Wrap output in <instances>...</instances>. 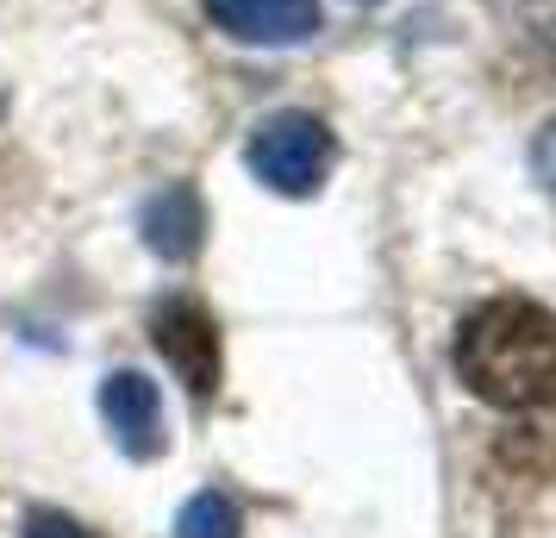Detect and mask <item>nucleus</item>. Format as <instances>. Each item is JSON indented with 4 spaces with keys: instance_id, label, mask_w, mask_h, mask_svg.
<instances>
[{
    "instance_id": "nucleus-1",
    "label": "nucleus",
    "mask_w": 556,
    "mask_h": 538,
    "mask_svg": "<svg viewBox=\"0 0 556 538\" xmlns=\"http://www.w3.org/2000/svg\"><path fill=\"white\" fill-rule=\"evenodd\" d=\"M456 376L501 413L556 408V313L526 295L481 301L456 326Z\"/></svg>"
},
{
    "instance_id": "nucleus-2",
    "label": "nucleus",
    "mask_w": 556,
    "mask_h": 538,
    "mask_svg": "<svg viewBox=\"0 0 556 538\" xmlns=\"http://www.w3.org/2000/svg\"><path fill=\"white\" fill-rule=\"evenodd\" d=\"M251 176L263 188H276V195H319L331 176V163H338V145H331L326 120H313V113H276V120H263L251 132Z\"/></svg>"
},
{
    "instance_id": "nucleus-3",
    "label": "nucleus",
    "mask_w": 556,
    "mask_h": 538,
    "mask_svg": "<svg viewBox=\"0 0 556 538\" xmlns=\"http://www.w3.org/2000/svg\"><path fill=\"white\" fill-rule=\"evenodd\" d=\"M151 345L163 351V363L176 370L181 383H188L194 401H213V388H219V326H213V313L194 295H169L151 313Z\"/></svg>"
},
{
    "instance_id": "nucleus-4",
    "label": "nucleus",
    "mask_w": 556,
    "mask_h": 538,
    "mask_svg": "<svg viewBox=\"0 0 556 538\" xmlns=\"http://www.w3.org/2000/svg\"><path fill=\"white\" fill-rule=\"evenodd\" d=\"M206 20L238 45H306L319 32V0H206Z\"/></svg>"
},
{
    "instance_id": "nucleus-5",
    "label": "nucleus",
    "mask_w": 556,
    "mask_h": 538,
    "mask_svg": "<svg viewBox=\"0 0 556 538\" xmlns=\"http://www.w3.org/2000/svg\"><path fill=\"white\" fill-rule=\"evenodd\" d=\"M101 413L126 458H156L163 451V401L156 383H144L138 370H113L101 383Z\"/></svg>"
},
{
    "instance_id": "nucleus-6",
    "label": "nucleus",
    "mask_w": 556,
    "mask_h": 538,
    "mask_svg": "<svg viewBox=\"0 0 556 538\" xmlns=\"http://www.w3.org/2000/svg\"><path fill=\"white\" fill-rule=\"evenodd\" d=\"M201 232H206V213H201V195L176 182V188H163L151 207H144V245L156 257H169V263H188V257L201 251Z\"/></svg>"
},
{
    "instance_id": "nucleus-7",
    "label": "nucleus",
    "mask_w": 556,
    "mask_h": 538,
    "mask_svg": "<svg viewBox=\"0 0 556 538\" xmlns=\"http://www.w3.org/2000/svg\"><path fill=\"white\" fill-rule=\"evenodd\" d=\"M238 533H244V513H238V501L219 495V488L194 495V501L176 513V538H238Z\"/></svg>"
},
{
    "instance_id": "nucleus-8",
    "label": "nucleus",
    "mask_w": 556,
    "mask_h": 538,
    "mask_svg": "<svg viewBox=\"0 0 556 538\" xmlns=\"http://www.w3.org/2000/svg\"><path fill=\"white\" fill-rule=\"evenodd\" d=\"M26 538H88V533H81V526L70 520V513H51V508H38V513L26 520Z\"/></svg>"
},
{
    "instance_id": "nucleus-9",
    "label": "nucleus",
    "mask_w": 556,
    "mask_h": 538,
    "mask_svg": "<svg viewBox=\"0 0 556 538\" xmlns=\"http://www.w3.org/2000/svg\"><path fill=\"white\" fill-rule=\"evenodd\" d=\"M531 170H538V182L556 195V120L538 132V145H531Z\"/></svg>"
},
{
    "instance_id": "nucleus-10",
    "label": "nucleus",
    "mask_w": 556,
    "mask_h": 538,
    "mask_svg": "<svg viewBox=\"0 0 556 538\" xmlns=\"http://www.w3.org/2000/svg\"><path fill=\"white\" fill-rule=\"evenodd\" d=\"M363 7H376V0H363Z\"/></svg>"
}]
</instances>
